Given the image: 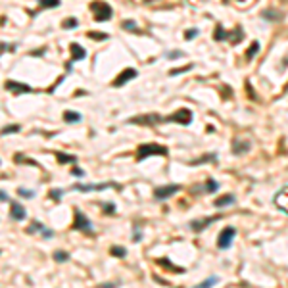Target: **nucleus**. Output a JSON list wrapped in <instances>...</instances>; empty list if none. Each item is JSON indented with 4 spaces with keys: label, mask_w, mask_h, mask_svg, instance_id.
Segmentation results:
<instances>
[{
    "label": "nucleus",
    "mask_w": 288,
    "mask_h": 288,
    "mask_svg": "<svg viewBox=\"0 0 288 288\" xmlns=\"http://www.w3.org/2000/svg\"><path fill=\"white\" fill-rule=\"evenodd\" d=\"M91 10H93V14H95L96 21H108V19H112V16H114L112 6H110L108 2H102V0L93 2V4H91Z\"/></svg>",
    "instance_id": "1"
},
{
    "label": "nucleus",
    "mask_w": 288,
    "mask_h": 288,
    "mask_svg": "<svg viewBox=\"0 0 288 288\" xmlns=\"http://www.w3.org/2000/svg\"><path fill=\"white\" fill-rule=\"evenodd\" d=\"M167 148L163 146V144H142V146H138V154H136V158L138 160H144V158H148V156H167Z\"/></svg>",
    "instance_id": "2"
},
{
    "label": "nucleus",
    "mask_w": 288,
    "mask_h": 288,
    "mask_svg": "<svg viewBox=\"0 0 288 288\" xmlns=\"http://www.w3.org/2000/svg\"><path fill=\"white\" fill-rule=\"evenodd\" d=\"M215 40H225V38H230V42L232 44H238L242 37H244V31H242V27H238V31H236V35H234V31H225L223 29V25H217L215 27Z\"/></svg>",
    "instance_id": "3"
},
{
    "label": "nucleus",
    "mask_w": 288,
    "mask_h": 288,
    "mask_svg": "<svg viewBox=\"0 0 288 288\" xmlns=\"http://www.w3.org/2000/svg\"><path fill=\"white\" fill-rule=\"evenodd\" d=\"M234 236H236V229H234V227H225V229L221 230L219 238H217V246H219V250H229L230 244H232V240H234Z\"/></svg>",
    "instance_id": "4"
},
{
    "label": "nucleus",
    "mask_w": 288,
    "mask_h": 288,
    "mask_svg": "<svg viewBox=\"0 0 288 288\" xmlns=\"http://www.w3.org/2000/svg\"><path fill=\"white\" fill-rule=\"evenodd\" d=\"M161 121H173V123H181V125H189L192 121V112L187 108H181L177 110L175 114H171L169 117H161Z\"/></svg>",
    "instance_id": "5"
},
{
    "label": "nucleus",
    "mask_w": 288,
    "mask_h": 288,
    "mask_svg": "<svg viewBox=\"0 0 288 288\" xmlns=\"http://www.w3.org/2000/svg\"><path fill=\"white\" fill-rule=\"evenodd\" d=\"M181 191V185H165V187H160V189H156L154 191V198L156 200H167V198H171L175 192Z\"/></svg>",
    "instance_id": "6"
},
{
    "label": "nucleus",
    "mask_w": 288,
    "mask_h": 288,
    "mask_svg": "<svg viewBox=\"0 0 288 288\" xmlns=\"http://www.w3.org/2000/svg\"><path fill=\"white\" fill-rule=\"evenodd\" d=\"M73 227L77 230H83V232H93V223L89 221V217L83 213V211L75 210V223Z\"/></svg>",
    "instance_id": "7"
},
{
    "label": "nucleus",
    "mask_w": 288,
    "mask_h": 288,
    "mask_svg": "<svg viewBox=\"0 0 288 288\" xmlns=\"http://www.w3.org/2000/svg\"><path fill=\"white\" fill-rule=\"evenodd\" d=\"M219 219H221V215H211V217H204V219H194L191 223V229L200 232V230H204L206 227H210V223H215Z\"/></svg>",
    "instance_id": "8"
},
{
    "label": "nucleus",
    "mask_w": 288,
    "mask_h": 288,
    "mask_svg": "<svg viewBox=\"0 0 288 288\" xmlns=\"http://www.w3.org/2000/svg\"><path fill=\"white\" fill-rule=\"evenodd\" d=\"M134 77H136V69H133V67H129V69H123V71H121V73L117 75V79H115V81H114V83H112V85H114V87H117V89H119V87H123L125 83H129V81H133Z\"/></svg>",
    "instance_id": "9"
},
{
    "label": "nucleus",
    "mask_w": 288,
    "mask_h": 288,
    "mask_svg": "<svg viewBox=\"0 0 288 288\" xmlns=\"http://www.w3.org/2000/svg\"><path fill=\"white\" fill-rule=\"evenodd\" d=\"M6 89L10 93H16V95H25V93H33V87L25 85V83H18V81H6Z\"/></svg>",
    "instance_id": "10"
},
{
    "label": "nucleus",
    "mask_w": 288,
    "mask_h": 288,
    "mask_svg": "<svg viewBox=\"0 0 288 288\" xmlns=\"http://www.w3.org/2000/svg\"><path fill=\"white\" fill-rule=\"evenodd\" d=\"M161 121V115L150 114V115H138L129 119V123H136V125H154V123H160Z\"/></svg>",
    "instance_id": "11"
},
{
    "label": "nucleus",
    "mask_w": 288,
    "mask_h": 288,
    "mask_svg": "<svg viewBox=\"0 0 288 288\" xmlns=\"http://www.w3.org/2000/svg\"><path fill=\"white\" fill-rule=\"evenodd\" d=\"M10 217L14 219V221H23L25 217H27V211L23 206H19L18 202H12V210H10Z\"/></svg>",
    "instance_id": "12"
},
{
    "label": "nucleus",
    "mask_w": 288,
    "mask_h": 288,
    "mask_svg": "<svg viewBox=\"0 0 288 288\" xmlns=\"http://www.w3.org/2000/svg\"><path fill=\"white\" fill-rule=\"evenodd\" d=\"M250 148H252L250 140H234L232 142V154H236V156H242V154L250 152Z\"/></svg>",
    "instance_id": "13"
},
{
    "label": "nucleus",
    "mask_w": 288,
    "mask_h": 288,
    "mask_svg": "<svg viewBox=\"0 0 288 288\" xmlns=\"http://www.w3.org/2000/svg\"><path fill=\"white\" fill-rule=\"evenodd\" d=\"M108 187H112V183H104V185H73V189L75 191H81V192H91V191H106Z\"/></svg>",
    "instance_id": "14"
},
{
    "label": "nucleus",
    "mask_w": 288,
    "mask_h": 288,
    "mask_svg": "<svg viewBox=\"0 0 288 288\" xmlns=\"http://www.w3.org/2000/svg\"><path fill=\"white\" fill-rule=\"evenodd\" d=\"M69 50H71V60L77 62V60H83V58L87 56V50L83 48V46H79L77 42H73L71 46H69Z\"/></svg>",
    "instance_id": "15"
},
{
    "label": "nucleus",
    "mask_w": 288,
    "mask_h": 288,
    "mask_svg": "<svg viewBox=\"0 0 288 288\" xmlns=\"http://www.w3.org/2000/svg\"><path fill=\"white\" fill-rule=\"evenodd\" d=\"M213 204H215V208H225V206H230V204H234V194H225V196L217 198Z\"/></svg>",
    "instance_id": "16"
},
{
    "label": "nucleus",
    "mask_w": 288,
    "mask_h": 288,
    "mask_svg": "<svg viewBox=\"0 0 288 288\" xmlns=\"http://www.w3.org/2000/svg\"><path fill=\"white\" fill-rule=\"evenodd\" d=\"M64 119H65V123H81V119H83V115L79 114V112H65L64 114Z\"/></svg>",
    "instance_id": "17"
},
{
    "label": "nucleus",
    "mask_w": 288,
    "mask_h": 288,
    "mask_svg": "<svg viewBox=\"0 0 288 288\" xmlns=\"http://www.w3.org/2000/svg\"><path fill=\"white\" fill-rule=\"evenodd\" d=\"M158 263H160V265H163V267H169L173 271V273H179V275H183V273H185V269H183V267H177V265L169 263V259H165V257H163V259H160Z\"/></svg>",
    "instance_id": "18"
},
{
    "label": "nucleus",
    "mask_w": 288,
    "mask_h": 288,
    "mask_svg": "<svg viewBox=\"0 0 288 288\" xmlns=\"http://www.w3.org/2000/svg\"><path fill=\"white\" fill-rule=\"evenodd\" d=\"M54 259H56L58 263H64V261L69 259V254L64 252V250H56V252H54Z\"/></svg>",
    "instance_id": "19"
},
{
    "label": "nucleus",
    "mask_w": 288,
    "mask_h": 288,
    "mask_svg": "<svg viewBox=\"0 0 288 288\" xmlns=\"http://www.w3.org/2000/svg\"><path fill=\"white\" fill-rule=\"evenodd\" d=\"M257 50H259V42H257V40H254V42H252V48H248V52H246V60H254V56H256V54H257Z\"/></svg>",
    "instance_id": "20"
},
{
    "label": "nucleus",
    "mask_w": 288,
    "mask_h": 288,
    "mask_svg": "<svg viewBox=\"0 0 288 288\" xmlns=\"http://www.w3.org/2000/svg\"><path fill=\"white\" fill-rule=\"evenodd\" d=\"M110 254L115 256V257H125V256H127V250L123 248V246H112V248H110Z\"/></svg>",
    "instance_id": "21"
},
{
    "label": "nucleus",
    "mask_w": 288,
    "mask_h": 288,
    "mask_svg": "<svg viewBox=\"0 0 288 288\" xmlns=\"http://www.w3.org/2000/svg\"><path fill=\"white\" fill-rule=\"evenodd\" d=\"M56 158H58V161H60V163H65V161H71V163H75V161H77L75 156H67V154H62V152H58Z\"/></svg>",
    "instance_id": "22"
},
{
    "label": "nucleus",
    "mask_w": 288,
    "mask_h": 288,
    "mask_svg": "<svg viewBox=\"0 0 288 288\" xmlns=\"http://www.w3.org/2000/svg\"><path fill=\"white\" fill-rule=\"evenodd\" d=\"M215 154H210V156H204V158H200V160H194L191 161V165H200V163H206V161H215Z\"/></svg>",
    "instance_id": "23"
},
{
    "label": "nucleus",
    "mask_w": 288,
    "mask_h": 288,
    "mask_svg": "<svg viewBox=\"0 0 288 288\" xmlns=\"http://www.w3.org/2000/svg\"><path fill=\"white\" fill-rule=\"evenodd\" d=\"M40 8H58L60 6V0H38Z\"/></svg>",
    "instance_id": "24"
},
{
    "label": "nucleus",
    "mask_w": 288,
    "mask_h": 288,
    "mask_svg": "<svg viewBox=\"0 0 288 288\" xmlns=\"http://www.w3.org/2000/svg\"><path fill=\"white\" fill-rule=\"evenodd\" d=\"M121 27H123L125 31H134V33H138V29H136V23H134L133 19H129V21H123V23H121Z\"/></svg>",
    "instance_id": "25"
},
{
    "label": "nucleus",
    "mask_w": 288,
    "mask_h": 288,
    "mask_svg": "<svg viewBox=\"0 0 288 288\" xmlns=\"http://www.w3.org/2000/svg\"><path fill=\"white\" fill-rule=\"evenodd\" d=\"M19 131H21V127H19V125H8V127H4V129H2V134L19 133Z\"/></svg>",
    "instance_id": "26"
},
{
    "label": "nucleus",
    "mask_w": 288,
    "mask_h": 288,
    "mask_svg": "<svg viewBox=\"0 0 288 288\" xmlns=\"http://www.w3.org/2000/svg\"><path fill=\"white\" fill-rule=\"evenodd\" d=\"M192 67H194V65L189 64V65H185V67H179V69H173V71H169V75H181V73L189 71V69H192Z\"/></svg>",
    "instance_id": "27"
},
{
    "label": "nucleus",
    "mask_w": 288,
    "mask_h": 288,
    "mask_svg": "<svg viewBox=\"0 0 288 288\" xmlns=\"http://www.w3.org/2000/svg\"><path fill=\"white\" fill-rule=\"evenodd\" d=\"M77 27V19L75 18H69L64 21V29H75Z\"/></svg>",
    "instance_id": "28"
},
{
    "label": "nucleus",
    "mask_w": 288,
    "mask_h": 288,
    "mask_svg": "<svg viewBox=\"0 0 288 288\" xmlns=\"http://www.w3.org/2000/svg\"><path fill=\"white\" fill-rule=\"evenodd\" d=\"M217 189H219V185H217V183H215L213 179H208V185H206V191H208V192H215V191H217Z\"/></svg>",
    "instance_id": "29"
},
{
    "label": "nucleus",
    "mask_w": 288,
    "mask_h": 288,
    "mask_svg": "<svg viewBox=\"0 0 288 288\" xmlns=\"http://www.w3.org/2000/svg\"><path fill=\"white\" fill-rule=\"evenodd\" d=\"M89 37H91V38H100V40H106V38H108V33H96V31H91V33H89Z\"/></svg>",
    "instance_id": "30"
},
{
    "label": "nucleus",
    "mask_w": 288,
    "mask_h": 288,
    "mask_svg": "<svg viewBox=\"0 0 288 288\" xmlns=\"http://www.w3.org/2000/svg\"><path fill=\"white\" fill-rule=\"evenodd\" d=\"M18 194H19V196H23V198H33V196H35V192L27 191V189H19Z\"/></svg>",
    "instance_id": "31"
},
{
    "label": "nucleus",
    "mask_w": 288,
    "mask_h": 288,
    "mask_svg": "<svg viewBox=\"0 0 288 288\" xmlns=\"http://www.w3.org/2000/svg\"><path fill=\"white\" fill-rule=\"evenodd\" d=\"M185 56V52H181V50H175V52H169L167 58H171V60H177V58H183Z\"/></svg>",
    "instance_id": "32"
},
{
    "label": "nucleus",
    "mask_w": 288,
    "mask_h": 288,
    "mask_svg": "<svg viewBox=\"0 0 288 288\" xmlns=\"http://www.w3.org/2000/svg\"><path fill=\"white\" fill-rule=\"evenodd\" d=\"M196 35H198V29H191V31H187V33H185V38H187V40H191V38H194Z\"/></svg>",
    "instance_id": "33"
},
{
    "label": "nucleus",
    "mask_w": 288,
    "mask_h": 288,
    "mask_svg": "<svg viewBox=\"0 0 288 288\" xmlns=\"http://www.w3.org/2000/svg\"><path fill=\"white\" fill-rule=\"evenodd\" d=\"M102 206H104V211H106V213H115L114 204H102Z\"/></svg>",
    "instance_id": "34"
},
{
    "label": "nucleus",
    "mask_w": 288,
    "mask_h": 288,
    "mask_svg": "<svg viewBox=\"0 0 288 288\" xmlns=\"http://www.w3.org/2000/svg\"><path fill=\"white\" fill-rule=\"evenodd\" d=\"M42 236H44V238H52V236H54V230H48L42 227Z\"/></svg>",
    "instance_id": "35"
},
{
    "label": "nucleus",
    "mask_w": 288,
    "mask_h": 288,
    "mask_svg": "<svg viewBox=\"0 0 288 288\" xmlns=\"http://www.w3.org/2000/svg\"><path fill=\"white\" fill-rule=\"evenodd\" d=\"M213 283H217V277H211V279H208V281H204L200 287H210V285H213Z\"/></svg>",
    "instance_id": "36"
},
{
    "label": "nucleus",
    "mask_w": 288,
    "mask_h": 288,
    "mask_svg": "<svg viewBox=\"0 0 288 288\" xmlns=\"http://www.w3.org/2000/svg\"><path fill=\"white\" fill-rule=\"evenodd\" d=\"M35 230H42V225H40L38 221H35V223H33V227L29 229V232H35Z\"/></svg>",
    "instance_id": "37"
},
{
    "label": "nucleus",
    "mask_w": 288,
    "mask_h": 288,
    "mask_svg": "<svg viewBox=\"0 0 288 288\" xmlns=\"http://www.w3.org/2000/svg\"><path fill=\"white\" fill-rule=\"evenodd\" d=\"M134 242H138L140 240V230H138V225H134V236H133Z\"/></svg>",
    "instance_id": "38"
},
{
    "label": "nucleus",
    "mask_w": 288,
    "mask_h": 288,
    "mask_svg": "<svg viewBox=\"0 0 288 288\" xmlns=\"http://www.w3.org/2000/svg\"><path fill=\"white\" fill-rule=\"evenodd\" d=\"M50 196H52L54 200H60V198H62V191H52L50 192Z\"/></svg>",
    "instance_id": "39"
},
{
    "label": "nucleus",
    "mask_w": 288,
    "mask_h": 288,
    "mask_svg": "<svg viewBox=\"0 0 288 288\" xmlns=\"http://www.w3.org/2000/svg\"><path fill=\"white\" fill-rule=\"evenodd\" d=\"M0 200H2V202H10V196L4 191H0Z\"/></svg>",
    "instance_id": "40"
},
{
    "label": "nucleus",
    "mask_w": 288,
    "mask_h": 288,
    "mask_svg": "<svg viewBox=\"0 0 288 288\" xmlns=\"http://www.w3.org/2000/svg\"><path fill=\"white\" fill-rule=\"evenodd\" d=\"M263 18H279L281 19V16H279V14H273V12H265V14H263Z\"/></svg>",
    "instance_id": "41"
},
{
    "label": "nucleus",
    "mask_w": 288,
    "mask_h": 288,
    "mask_svg": "<svg viewBox=\"0 0 288 288\" xmlns=\"http://www.w3.org/2000/svg\"><path fill=\"white\" fill-rule=\"evenodd\" d=\"M73 175H77V177H83V175H85V171H83V169H73Z\"/></svg>",
    "instance_id": "42"
},
{
    "label": "nucleus",
    "mask_w": 288,
    "mask_h": 288,
    "mask_svg": "<svg viewBox=\"0 0 288 288\" xmlns=\"http://www.w3.org/2000/svg\"><path fill=\"white\" fill-rule=\"evenodd\" d=\"M144 4H150V2H156V0H142Z\"/></svg>",
    "instance_id": "43"
}]
</instances>
